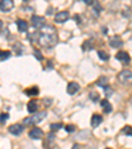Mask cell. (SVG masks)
I'll use <instances>...</instances> for the list:
<instances>
[{"label":"cell","instance_id":"cell-21","mask_svg":"<svg viewBox=\"0 0 132 149\" xmlns=\"http://www.w3.org/2000/svg\"><path fill=\"white\" fill-rule=\"evenodd\" d=\"M122 133H123V135H127V136H132V127L126 125L123 130H122Z\"/></svg>","mask_w":132,"mask_h":149},{"label":"cell","instance_id":"cell-29","mask_svg":"<svg viewBox=\"0 0 132 149\" xmlns=\"http://www.w3.org/2000/svg\"><path fill=\"white\" fill-rule=\"evenodd\" d=\"M103 88H104V93H106V96H110L111 94H112V88L110 87L108 84H107V86H104Z\"/></svg>","mask_w":132,"mask_h":149},{"label":"cell","instance_id":"cell-27","mask_svg":"<svg viewBox=\"0 0 132 149\" xmlns=\"http://www.w3.org/2000/svg\"><path fill=\"white\" fill-rule=\"evenodd\" d=\"M8 119H9L8 113H0V123H6Z\"/></svg>","mask_w":132,"mask_h":149},{"label":"cell","instance_id":"cell-4","mask_svg":"<svg viewBox=\"0 0 132 149\" xmlns=\"http://www.w3.org/2000/svg\"><path fill=\"white\" fill-rule=\"evenodd\" d=\"M32 21V26L36 29H41L45 26V17H42V16H37V15H33L31 19Z\"/></svg>","mask_w":132,"mask_h":149},{"label":"cell","instance_id":"cell-17","mask_svg":"<svg viewBox=\"0 0 132 149\" xmlns=\"http://www.w3.org/2000/svg\"><path fill=\"white\" fill-rule=\"evenodd\" d=\"M53 145H54V132H52V133H49L48 135V141L45 143V146L48 149H52L53 148Z\"/></svg>","mask_w":132,"mask_h":149},{"label":"cell","instance_id":"cell-6","mask_svg":"<svg viewBox=\"0 0 132 149\" xmlns=\"http://www.w3.org/2000/svg\"><path fill=\"white\" fill-rule=\"evenodd\" d=\"M8 131L12 133V135L19 136L24 132V127L21 125V124H12V125L8 128Z\"/></svg>","mask_w":132,"mask_h":149},{"label":"cell","instance_id":"cell-1","mask_svg":"<svg viewBox=\"0 0 132 149\" xmlns=\"http://www.w3.org/2000/svg\"><path fill=\"white\" fill-rule=\"evenodd\" d=\"M58 42V37L56 33H41L38 40V44L45 48H52Z\"/></svg>","mask_w":132,"mask_h":149},{"label":"cell","instance_id":"cell-22","mask_svg":"<svg viewBox=\"0 0 132 149\" xmlns=\"http://www.w3.org/2000/svg\"><path fill=\"white\" fill-rule=\"evenodd\" d=\"M98 56H99V58H101L102 61H108V58H110L108 54H107L104 50H99L98 52Z\"/></svg>","mask_w":132,"mask_h":149},{"label":"cell","instance_id":"cell-26","mask_svg":"<svg viewBox=\"0 0 132 149\" xmlns=\"http://www.w3.org/2000/svg\"><path fill=\"white\" fill-rule=\"evenodd\" d=\"M99 94L98 93H95V91H91L90 93V98H91V100H94V102H98L99 100Z\"/></svg>","mask_w":132,"mask_h":149},{"label":"cell","instance_id":"cell-19","mask_svg":"<svg viewBox=\"0 0 132 149\" xmlns=\"http://www.w3.org/2000/svg\"><path fill=\"white\" fill-rule=\"evenodd\" d=\"M11 57V52L9 50H0V61H6Z\"/></svg>","mask_w":132,"mask_h":149},{"label":"cell","instance_id":"cell-35","mask_svg":"<svg viewBox=\"0 0 132 149\" xmlns=\"http://www.w3.org/2000/svg\"><path fill=\"white\" fill-rule=\"evenodd\" d=\"M106 149H111V148H106Z\"/></svg>","mask_w":132,"mask_h":149},{"label":"cell","instance_id":"cell-13","mask_svg":"<svg viewBox=\"0 0 132 149\" xmlns=\"http://www.w3.org/2000/svg\"><path fill=\"white\" fill-rule=\"evenodd\" d=\"M102 121H103L102 116L98 115V113H94L93 118H91V127H93V128H96L98 125H101Z\"/></svg>","mask_w":132,"mask_h":149},{"label":"cell","instance_id":"cell-18","mask_svg":"<svg viewBox=\"0 0 132 149\" xmlns=\"http://www.w3.org/2000/svg\"><path fill=\"white\" fill-rule=\"evenodd\" d=\"M24 93L27 94V95H29V96H36V95H38V93H40V90H38V87H32V88H28V90H25Z\"/></svg>","mask_w":132,"mask_h":149},{"label":"cell","instance_id":"cell-28","mask_svg":"<svg viewBox=\"0 0 132 149\" xmlns=\"http://www.w3.org/2000/svg\"><path fill=\"white\" fill-rule=\"evenodd\" d=\"M65 130H66V132H69V133H73L74 131H75V127H74L73 124H70V125H69V124H68V125L65 127Z\"/></svg>","mask_w":132,"mask_h":149},{"label":"cell","instance_id":"cell-14","mask_svg":"<svg viewBox=\"0 0 132 149\" xmlns=\"http://www.w3.org/2000/svg\"><path fill=\"white\" fill-rule=\"evenodd\" d=\"M101 107L103 108V111L106 113H110L111 111H112V106H111V103H110L107 99H103V100H101Z\"/></svg>","mask_w":132,"mask_h":149},{"label":"cell","instance_id":"cell-34","mask_svg":"<svg viewBox=\"0 0 132 149\" xmlns=\"http://www.w3.org/2000/svg\"><path fill=\"white\" fill-rule=\"evenodd\" d=\"M1 28H3V21L0 20V31H1Z\"/></svg>","mask_w":132,"mask_h":149},{"label":"cell","instance_id":"cell-3","mask_svg":"<svg viewBox=\"0 0 132 149\" xmlns=\"http://www.w3.org/2000/svg\"><path fill=\"white\" fill-rule=\"evenodd\" d=\"M118 79H119V82L120 83H123V84H131L132 83V71L131 70H123V71H120L119 73V75H118Z\"/></svg>","mask_w":132,"mask_h":149},{"label":"cell","instance_id":"cell-5","mask_svg":"<svg viewBox=\"0 0 132 149\" xmlns=\"http://www.w3.org/2000/svg\"><path fill=\"white\" fill-rule=\"evenodd\" d=\"M13 0H0V11L9 12L13 8Z\"/></svg>","mask_w":132,"mask_h":149},{"label":"cell","instance_id":"cell-33","mask_svg":"<svg viewBox=\"0 0 132 149\" xmlns=\"http://www.w3.org/2000/svg\"><path fill=\"white\" fill-rule=\"evenodd\" d=\"M71 149H82V146L79 145V144H74L73 148H71Z\"/></svg>","mask_w":132,"mask_h":149},{"label":"cell","instance_id":"cell-11","mask_svg":"<svg viewBox=\"0 0 132 149\" xmlns=\"http://www.w3.org/2000/svg\"><path fill=\"white\" fill-rule=\"evenodd\" d=\"M78 90H79V84L77 83V82H69L68 87H66V91H68V94H70V95H74V94H75Z\"/></svg>","mask_w":132,"mask_h":149},{"label":"cell","instance_id":"cell-15","mask_svg":"<svg viewBox=\"0 0 132 149\" xmlns=\"http://www.w3.org/2000/svg\"><path fill=\"white\" fill-rule=\"evenodd\" d=\"M27 107H28V112L34 113V112H37V110H38V103H37V100H31Z\"/></svg>","mask_w":132,"mask_h":149},{"label":"cell","instance_id":"cell-25","mask_svg":"<svg viewBox=\"0 0 132 149\" xmlns=\"http://www.w3.org/2000/svg\"><path fill=\"white\" fill-rule=\"evenodd\" d=\"M93 4H94V12H95V15H98L99 12L102 11V7H101V4H99V3H95V1H94Z\"/></svg>","mask_w":132,"mask_h":149},{"label":"cell","instance_id":"cell-20","mask_svg":"<svg viewBox=\"0 0 132 149\" xmlns=\"http://www.w3.org/2000/svg\"><path fill=\"white\" fill-rule=\"evenodd\" d=\"M107 82H108L107 77H101V78L96 81V84H98V86H102V87H104V86H107Z\"/></svg>","mask_w":132,"mask_h":149},{"label":"cell","instance_id":"cell-16","mask_svg":"<svg viewBox=\"0 0 132 149\" xmlns=\"http://www.w3.org/2000/svg\"><path fill=\"white\" fill-rule=\"evenodd\" d=\"M40 36H41V33H38V32H33V33L28 34V40L32 42V44H37L38 40H40Z\"/></svg>","mask_w":132,"mask_h":149},{"label":"cell","instance_id":"cell-23","mask_svg":"<svg viewBox=\"0 0 132 149\" xmlns=\"http://www.w3.org/2000/svg\"><path fill=\"white\" fill-rule=\"evenodd\" d=\"M13 49H15V52H16L17 56H20V54L23 53V50H24V48L21 46V44H19V42H17L16 45H13Z\"/></svg>","mask_w":132,"mask_h":149},{"label":"cell","instance_id":"cell-8","mask_svg":"<svg viewBox=\"0 0 132 149\" xmlns=\"http://www.w3.org/2000/svg\"><path fill=\"white\" fill-rule=\"evenodd\" d=\"M68 19H69V12L68 11H61V12H58V13L54 16L56 23H59V24L65 23V21H66Z\"/></svg>","mask_w":132,"mask_h":149},{"label":"cell","instance_id":"cell-10","mask_svg":"<svg viewBox=\"0 0 132 149\" xmlns=\"http://www.w3.org/2000/svg\"><path fill=\"white\" fill-rule=\"evenodd\" d=\"M122 45H123V41L119 36H114L110 38V46L111 48H120Z\"/></svg>","mask_w":132,"mask_h":149},{"label":"cell","instance_id":"cell-9","mask_svg":"<svg viewBox=\"0 0 132 149\" xmlns=\"http://www.w3.org/2000/svg\"><path fill=\"white\" fill-rule=\"evenodd\" d=\"M116 59L123 62V63H129L131 57H129V54L127 52H119V53H116Z\"/></svg>","mask_w":132,"mask_h":149},{"label":"cell","instance_id":"cell-7","mask_svg":"<svg viewBox=\"0 0 132 149\" xmlns=\"http://www.w3.org/2000/svg\"><path fill=\"white\" fill-rule=\"evenodd\" d=\"M42 136H44V131L41 130V128H33V130L29 131V137L33 139V140H38V139H42Z\"/></svg>","mask_w":132,"mask_h":149},{"label":"cell","instance_id":"cell-12","mask_svg":"<svg viewBox=\"0 0 132 149\" xmlns=\"http://www.w3.org/2000/svg\"><path fill=\"white\" fill-rule=\"evenodd\" d=\"M16 25H17V29H19V32L20 33H24V32H27L28 31V23H27L25 20H17L16 21Z\"/></svg>","mask_w":132,"mask_h":149},{"label":"cell","instance_id":"cell-24","mask_svg":"<svg viewBox=\"0 0 132 149\" xmlns=\"http://www.w3.org/2000/svg\"><path fill=\"white\" fill-rule=\"evenodd\" d=\"M59 128H62V123H53V124H50L52 132H54V131H58Z\"/></svg>","mask_w":132,"mask_h":149},{"label":"cell","instance_id":"cell-30","mask_svg":"<svg viewBox=\"0 0 132 149\" xmlns=\"http://www.w3.org/2000/svg\"><path fill=\"white\" fill-rule=\"evenodd\" d=\"M34 57H36L38 61H41L42 59V54H41V52L40 50H34Z\"/></svg>","mask_w":132,"mask_h":149},{"label":"cell","instance_id":"cell-2","mask_svg":"<svg viewBox=\"0 0 132 149\" xmlns=\"http://www.w3.org/2000/svg\"><path fill=\"white\" fill-rule=\"evenodd\" d=\"M46 116V111H42V112H38L37 115H33L31 118H25L24 119V124L25 125H37L40 121H42Z\"/></svg>","mask_w":132,"mask_h":149},{"label":"cell","instance_id":"cell-36","mask_svg":"<svg viewBox=\"0 0 132 149\" xmlns=\"http://www.w3.org/2000/svg\"><path fill=\"white\" fill-rule=\"evenodd\" d=\"M24 1H27V0H24Z\"/></svg>","mask_w":132,"mask_h":149},{"label":"cell","instance_id":"cell-32","mask_svg":"<svg viewBox=\"0 0 132 149\" xmlns=\"http://www.w3.org/2000/svg\"><path fill=\"white\" fill-rule=\"evenodd\" d=\"M82 1H83V3H86V4H93L95 0H82Z\"/></svg>","mask_w":132,"mask_h":149},{"label":"cell","instance_id":"cell-31","mask_svg":"<svg viewBox=\"0 0 132 149\" xmlns=\"http://www.w3.org/2000/svg\"><path fill=\"white\" fill-rule=\"evenodd\" d=\"M89 44H90L89 41L85 42V45H83V49H85V50H87V49H90V50H91V49H93V45H89Z\"/></svg>","mask_w":132,"mask_h":149}]
</instances>
